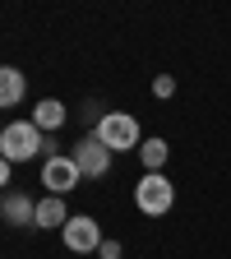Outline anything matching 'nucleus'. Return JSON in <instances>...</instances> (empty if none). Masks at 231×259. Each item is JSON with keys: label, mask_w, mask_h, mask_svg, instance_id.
<instances>
[{"label": "nucleus", "mask_w": 231, "mask_h": 259, "mask_svg": "<svg viewBox=\"0 0 231 259\" xmlns=\"http://www.w3.org/2000/svg\"><path fill=\"white\" fill-rule=\"evenodd\" d=\"M93 135L102 139L111 153H129V148L139 153V144H144V130H139V120L129 111H102L97 125H93Z\"/></svg>", "instance_id": "obj_1"}, {"label": "nucleus", "mask_w": 231, "mask_h": 259, "mask_svg": "<svg viewBox=\"0 0 231 259\" xmlns=\"http://www.w3.org/2000/svg\"><path fill=\"white\" fill-rule=\"evenodd\" d=\"M42 153V130L32 125V120H14V125H5L0 130V157L10 162H28V157H37Z\"/></svg>", "instance_id": "obj_2"}, {"label": "nucleus", "mask_w": 231, "mask_h": 259, "mask_svg": "<svg viewBox=\"0 0 231 259\" xmlns=\"http://www.w3.org/2000/svg\"><path fill=\"white\" fill-rule=\"evenodd\" d=\"M134 204H139L144 218H162V213H171V204H176V185L162 171H144V181L134 185Z\"/></svg>", "instance_id": "obj_3"}, {"label": "nucleus", "mask_w": 231, "mask_h": 259, "mask_svg": "<svg viewBox=\"0 0 231 259\" xmlns=\"http://www.w3.org/2000/svg\"><path fill=\"white\" fill-rule=\"evenodd\" d=\"M70 157H74V167H79L83 176H93V181H97V176H107V171H111V157H116V153H111L102 139H97V135H83V139L74 144V153H70Z\"/></svg>", "instance_id": "obj_4"}, {"label": "nucleus", "mask_w": 231, "mask_h": 259, "mask_svg": "<svg viewBox=\"0 0 231 259\" xmlns=\"http://www.w3.org/2000/svg\"><path fill=\"white\" fill-rule=\"evenodd\" d=\"M83 181V171L74 167V157H60V153H51L47 162H42V185H47V194H70L74 185Z\"/></svg>", "instance_id": "obj_5"}, {"label": "nucleus", "mask_w": 231, "mask_h": 259, "mask_svg": "<svg viewBox=\"0 0 231 259\" xmlns=\"http://www.w3.org/2000/svg\"><path fill=\"white\" fill-rule=\"evenodd\" d=\"M60 241H65L70 254H97L102 250V227H97L93 218H70L65 232H60Z\"/></svg>", "instance_id": "obj_6"}, {"label": "nucleus", "mask_w": 231, "mask_h": 259, "mask_svg": "<svg viewBox=\"0 0 231 259\" xmlns=\"http://www.w3.org/2000/svg\"><path fill=\"white\" fill-rule=\"evenodd\" d=\"M0 222H10V227H32V222H37V204H32L23 190H19V194L5 190V194H0Z\"/></svg>", "instance_id": "obj_7"}, {"label": "nucleus", "mask_w": 231, "mask_h": 259, "mask_svg": "<svg viewBox=\"0 0 231 259\" xmlns=\"http://www.w3.org/2000/svg\"><path fill=\"white\" fill-rule=\"evenodd\" d=\"M65 222H70V208H65V199L60 194H47V199H37V222L32 227H47V232H65Z\"/></svg>", "instance_id": "obj_8"}, {"label": "nucleus", "mask_w": 231, "mask_h": 259, "mask_svg": "<svg viewBox=\"0 0 231 259\" xmlns=\"http://www.w3.org/2000/svg\"><path fill=\"white\" fill-rule=\"evenodd\" d=\"M23 93H28L23 74L14 70V65H0V111H5V107H19Z\"/></svg>", "instance_id": "obj_9"}, {"label": "nucleus", "mask_w": 231, "mask_h": 259, "mask_svg": "<svg viewBox=\"0 0 231 259\" xmlns=\"http://www.w3.org/2000/svg\"><path fill=\"white\" fill-rule=\"evenodd\" d=\"M65 116H70V111H65V102H56V97H47V102L32 107V125H37V130H60Z\"/></svg>", "instance_id": "obj_10"}, {"label": "nucleus", "mask_w": 231, "mask_h": 259, "mask_svg": "<svg viewBox=\"0 0 231 259\" xmlns=\"http://www.w3.org/2000/svg\"><path fill=\"white\" fill-rule=\"evenodd\" d=\"M167 157H171L167 139H144V144H139V162H144L148 171H162V167H167Z\"/></svg>", "instance_id": "obj_11"}, {"label": "nucleus", "mask_w": 231, "mask_h": 259, "mask_svg": "<svg viewBox=\"0 0 231 259\" xmlns=\"http://www.w3.org/2000/svg\"><path fill=\"white\" fill-rule=\"evenodd\" d=\"M171 93H176V79L171 74H157L153 79V97H171Z\"/></svg>", "instance_id": "obj_12"}, {"label": "nucleus", "mask_w": 231, "mask_h": 259, "mask_svg": "<svg viewBox=\"0 0 231 259\" xmlns=\"http://www.w3.org/2000/svg\"><path fill=\"white\" fill-rule=\"evenodd\" d=\"M97 259H120V241H102V250H97Z\"/></svg>", "instance_id": "obj_13"}, {"label": "nucleus", "mask_w": 231, "mask_h": 259, "mask_svg": "<svg viewBox=\"0 0 231 259\" xmlns=\"http://www.w3.org/2000/svg\"><path fill=\"white\" fill-rule=\"evenodd\" d=\"M5 185H10V162L0 157V190H5Z\"/></svg>", "instance_id": "obj_14"}, {"label": "nucleus", "mask_w": 231, "mask_h": 259, "mask_svg": "<svg viewBox=\"0 0 231 259\" xmlns=\"http://www.w3.org/2000/svg\"><path fill=\"white\" fill-rule=\"evenodd\" d=\"M0 130H5V125H0Z\"/></svg>", "instance_id": "obj_15"}]
</instances>
